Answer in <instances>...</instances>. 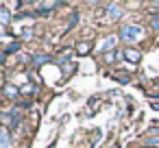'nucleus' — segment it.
Returning a JSON list of instances; mask_svg holds the SVG:
<instances>
[{
	"label": "nucleus",
	"mask_w": 159,
	"mask_h": 148,
	"mask_svg": "<svg viewBox=\"0 0 159 148\" xmlns=\"http://www.w3.org/2000/svg\"><path fill=\"white\" fill-rule=\"evenodd\" d=\"M0 20H2V26L9 24V11L7 9H0Z\"/></svg>",
	"instance_id": "nucleus-7"
},
{
	"label": "nucleus",
	"mask_w": 159,
	"mask_h": 148,
	"mask_svg": "<svg viewBox=\"0 0 159 148\" xmlns=\"http://www.w3.org/2000/svg\"><path fill=\"white\" fill-rule=\"evenodd\" d=\"M113 148H116V146H113Z\"/></svg>",
	"instance_id": "nucleus-16"
},
{
	"label": "nucleus",
	"mask_w": 159,
	"mask_h": 148,
	"mask_svg": "<svg viewBox=\"0 0 159 148\" xmlns=\"http://www.w3.org/2000/svg\"><path fill=\"white\" fill-rule=\"evenodd\" d=\"M107 11H109V20H116V18H120L124 11H122V7L118 5V2H111L109 7H107Z\"/></svg>",
	"instance_id": "nucleus-2"
},
{
	"label": "nucleus",
	"mask_w": 159,
	"mask_h": 148,
	"mask_svg": "<svg viewBox=\"0 0 159 148\" xmlns=\"http://www.w3.org/2000/svg\"><path fill=\"white\" fill-rule=\"evenodd\" d=\"M0 144H2V148H11V141H9V131H7V128L0 131Z\"/></svg>",
	"instance_id": "nucleus-4"
},
{
	"label": "nucleus",
	"mask_w": 159,
	"mask_h": 148,
	"mask_svg": "<svg viewBox=\"0 0 159 148\" xmlns=\"http://www.w3.org/2000/svg\"><path fill=\"white\" fill-rule=\"evenodd\" d=\"M37 7H39V9H55V7H57V2H39Z\"/></svg>",
	"instance_id": "nucleus-8"
},
{
	"label": "nucleus",
	"mask_w": 159,
	"mask_h": 148,
	"mask_svg": "<svg viewBox=\"0 0 159 148\" xmlns=\"http://www.w3.org/2000/svg\"><path fill=\"white\" fill-rule=\"evenodd\" d=\"M18 48H20V44H9V48H7V50H5V52H7V55H9V52H16V50H18Z\"/></svg>",
	"instance_id": "nucleus-10"
},
{
	"label": "nucleus",
	"mask_w": 159,
	"mask_h": 148,
	"mask_svg": "<svg viewBox=\"0 0 159 148\" xmlns=\"http://www.w3.org/2000/svg\"><path fill=\"white\" fill-rule=\"evenodd\" d=\"M44 61H48V57H35V65H42Z\"/></svg>",
	"instance_id": "nucleus-11"
},
{
	"label": "nucleus",
	"mask_w": 159,
	"mask_h": 148,
	"mask_svg": "<svg viewBox=\"0 0 159 148\" xmlns=\"http://www.w3.org/2000/svg\"><path fill=\"white\" fill-rule=\"evenodd\" d=\"M124 57H126L129 61H133V63H135V61H139V52H137V50H131V48H129V50H124Z\"/></svg>",
	"instance_id": "nucleus-6"
},
{
	"label": "nucleus",
	"mask_w": 159,
	"mask_h": 148,
	"mask_svg": "<svg viewBox=\"0 0 159 148\" xmlns=\"http://www.w3.org/2000/svg\"><path fill=\"white\" fill-rule=\"evenodd\" d=\"M150 24H152V29H155V31H159V16H152Z\"/></svg>",
	"instance_id": "nucleus-9"
},
{
	"label": "nucleus",
	"mask_w": 159,
	"mask_h": 148,
	"mask_svg": "<svg viewBox=\"0 0 159 148\" xmlns=\"http://www.w3.org/2000/svg\"><path fill=\"white\" fill-rule=\"evenodd\" d=\"M120 37H122L124 42H137V39L142 37V29L135 26V24H126V26H122Z\"/></svg>",
	"instance_id": "nucleus-1"
},
{
	"label": "nucleus",
	"mask_w": 159,
	"mask_h": 148,
	"mask_svg": "<svg viewBox=\"0 0 159 148\" xmlns=\"http://www.w3.org/2000/svg\"><path fill=\"white\" fill-rule=\"evenodd\" d=\"M89 50H92V44H89V42H81V44L76 46V52H79V55H87Z\"/></svg>",
	"instance_id": "nucleus-5"
},
{
	"label": "nucleus",
	"mask_w": 159,
	"mask_h": 148,
	"mask_svg": "<svg viewBox=\"0 0 159 148\" xmlns=\"http://www.w3.org/2000/svg\"><path fill=\"white\" fill-rule=\"evenodd\" d=\"M148 144H152V146H159V135H157V137H148Z\"/></svg>",
	"instance_id": "nucleus-12"
},
{
	"label": "nucleus",
	"mask_w": 159,
	"mask_h": 148,
	"mask_svg": "<svg viewBox=\"0 0 159 148\" xmlns=\"http://www.w3.org/2000/svg\"><path fill=\"white\" fill-rule=\"evenodd\" d=\"M116 42H118V39H116L113 35H109L107 39H102V44H100V52H109V50L116 46Z\"/></svg>",
	"instance_id": "nucleus-3"
},
{
	"label": "nucleus",
	"mask_w": 159,
	"mask_h": 148,
	"mask_svg": "<svg viewBox=\"0 0 159 148\" xmlns=\"http://www.w3.org/2000/svg\"><path fill=\"white\" fill-rule=\"evenodd\" d=\"M5 92H7V96H9V98H13V96H16V89H13V87H7Z\"/></svg>",
	"instance_id": "nucleus-13"
},
{
	"label": "nucleus",
	"mask_w": 159,
	"mask_h": 148,
	"mask_svg": "<svg viewBox=\"0 0 159 148\" xmlns=\"http://www.w3.org/2000/svg\"><path fill=\"white\" fill-rule=\"evenodd\" d=\"M105 61H107V63H111V61H113V55H111V52H107V57H105Z\"/></svg>",
	"instance_id": "nucleus-14"
},
{
	"label": "nucleus",
	"mask_w": 159,
	"mask_h": 148,
	"mask_svg": "<svg viewBox=\"0 0 159 148\" xmlns=\"http://www.w3.org/2000/svg\"><path fill=\"white\" fill-rule=\"evenodd\" d=\"M152 109H155V111H159V105H157V102H152Z\"/></svg>",
	"instance_id": "nucleus-15"
}]
</instances>
